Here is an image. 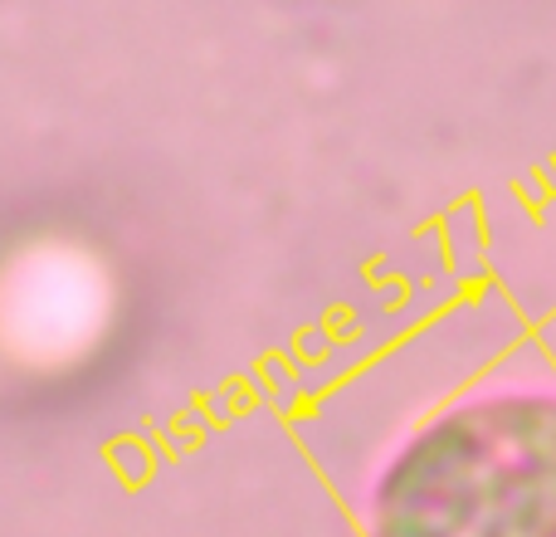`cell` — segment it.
<instances>
[{"instance_id":"1","label":"cell","mask_w":556,"mask_h":537,"mask_svg":"<svg viewBox=\"0 0 556 537\" xmlns=\"http://www.w3.org/2000/svg\"><path fill=\"white\" fill-rule=\"evenodd\" d=\"M371 537H556V391H489L415 430Z\"/></svg>"}]
</instances>
